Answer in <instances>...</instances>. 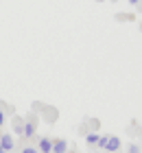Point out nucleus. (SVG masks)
<instances>
[{"instance_id": "nucleus-1", "label": "nucleus", "mask_w": 142, "mask_h": 153, "mask_svg": "<svg viewBox=\"0 0 142 153\" xmlns=\"http://www.w3.org/2000/svg\"><path fill=\"white\" fill-rule=\"evenodd\" d=\"M118 149H120V138H118V136H109L107 144H105V151H109V153H116Z\"/></svg>"}, {"instance_id": "nucleus-2", "label": "nucleus", "mask_w": 142, "mask_h": 153, "mask_svg": "<svg viewBox=\"0 0 142 153\" xmlns=\"http://www.w3.org/2000/svg\"><path fill=\"white\" fill-rule=\"evenodd\" d=\"M51 153H68V142L61 140V138L53 140V151H51Z\"/></svg>"}, {"instance_id": "nucleus-3", "label": "nucleus", "mask_w": 142, "mask_h": 153, "mask_svg": "<svg viewBox=\"0 0 142 153\" xmlns=\"http://www.w3.org/2000/svg\"><path fill=\"white\" fill-rule=\"evenodd\" d=\"M37 151H39V153H51V151H53V140H51V138H39Z\"/></svg>"}, {"instance_id": "nucleus-4", "label": "nucleus", "mask_w": 142, "mask_h": 153, "mask_svg": "<svg viewBox=\"0 0 142 153\" xmlns=\"http://www.w3.org/2000/svg\"><path fill=\"white\" fill-rule=\"evenodd\" d=\"M0 144H2L4 151H13V138H11L9 134H2V136H0Z\"/></svg>"}, {"instance_id": "nucleus-5", "label": "nucleus", "mask_w": 142, "mask_h": 153, "mask_svg": "<svg viewBox=\"0 0 142 153\" xmlns=\"http://www.w3.org/2000/svg\"><path fill=\"white\" fill-rule=\"evenodd\" d=\"M35 136V123H24L22 127V138H33Z\"/></svg>"}, {"instance_id": "nucleus-6", "label": "nucleus", "mask_w": 142, "mask_h": 153, "mask_svg": "<svg viewBox=\"0 0 142 153\" xmlns=\"http://www.w3.org/2000/svg\"><path fill=\"white\" fill-rule=\"evenodd\" d=\"M85 142H88V144H96L98 142V134H88V136H85Z\"/></svg>"}, {"instance_id": "nucleus-7", "label": "nucleus", "mask_w": 142, "mask_h": 153, "mask_svg": "<svg viewBox=\"0 0 142 153\" xmlns=\"http://www.w3.org/2000/svg\"><path fill=\"white\" fill-rule=\"evenodd\" d=\"M107 140H109V136H98V142H96V147H98V149H105Z\"/></svg>"}, {"instance_id": "nucleus-8", "label": "nucleus", "mask_w": 142, "mask_h": 153, "mask_svg": "<svg viewBox=\"0 0 142 153\" xmlns=\"http://www.w3.org/2000/svg\"><path fill=\"white\" fill-rule=\"evenodd\" d=\"M129 153H140V147L138 144H129Z\"/></svg>"}, {"instance_id": "nucleus-9", "label": "nucleus", "mask_w": 142, "mask_h": 153, "mask_svg": "<svg viewBox=\"0 0 142 153\" xmlns=\"http://www.w3.org/2000/svg\"><path fill=\"white\" fill-rule=\"evenodd\" d=\"M22 153H39V151H37V149H33V147H24Z\"/></svg>"}, {"instance_id": "nucleus-10", "label": "nucleus", "mask_w": 142, "mask_h": 153, "mask_svg": "<svg viewBox=\"0 0 142 153\" xmlns=\"http://www.w3.org/2000/svg\"><path fill=\"white\" fill-rule=\"evenodd\" d=\"M2 125H4V112L0 109V127H2Z\"/></svg>"}, {"instance_id": "nucleus-11", "label": "nucleus", "mask_w": 142, "mask_h": 153, "mask_svg": "<svg viewBox=\"0 0 142 153\" xmlns=\"http://www.w3.org/2000/svg\"><path fill=\"white\" fill-rule=\"evenodd\" d=\"M129 2H131V4H140V0H129Z\"/></svg>"}, {"instance_id": "nucleus-12", "label": "nucleus", "mask_w": 142, "mask_h": 153, "mask_svg": "<svg viewBox=\"0 0 142 153\" xmlns=\"http://www.w3.org/2000/svg\"><path fill=\"white\" fill-rule=\"evenodd\" d=\"M0 153H9V151H4V149H0Z\"/></svg>"}, {"instance_id": "nucleus-13", "label": "nucleus", "mask_w": 142, "mask_h": 153, "mask_svg": "<svg viewBox=\"0 0 142 153\" xmlns=\"http://www.w3.org/2000/svg\"><path fill=\"white\" fill-rule=\"evenodd\" d=\"M0 149H2V144H0Z\"/></svg>"}, {"instance_id": "nucleus-14", "label": "nucleus", "mask_w": 142, "mask_h": 153, "mask_svg": "<svg viewBox=\"0 0 142 153\" xmlns=\"http://www.w3.org/2000/svg\"><path fill=\"white\" fill-rule=\"evenodd\" d=\"M140 2H142V0H140Z\"/></svg>"}]
</instances>
